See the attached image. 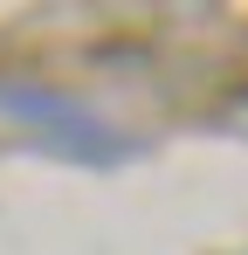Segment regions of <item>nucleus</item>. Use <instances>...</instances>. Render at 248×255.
Masks as SVG:
<instances>
[{
  "instance_id": "nucleus-1",
  "label": "nucleus",
  "mask_w": 248,
  "mask_h": 255,
  "mask_svg": "<svg viewBox=\"0 0 248 255\" xmlns=\"http://www.w3.org/2000/svg\"><path fill=\"white\" fill-rule=\"evenodd\" d=\"M0 111L14 125H28L41 145H55L62 159H83V166H118L131 159V138L111 131V118H97L90 104H76L69 90L48 83H0Z\"/></svg>"
}]
</instances>
